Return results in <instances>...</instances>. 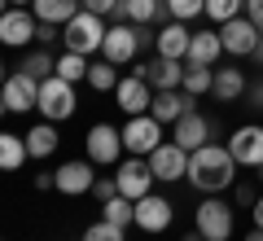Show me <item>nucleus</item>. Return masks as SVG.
Returning a JSON list of instances; mask_svg holds the SVG:
<instances>
[{"label":"nucleus","instance_id":"1","mask_svg":"<svg viewBox=\"0 0 263 241\" xmlns=\"http://www.w3.org/2000/svg\"><path fill=\"white\" fill-rule=\"evenodd\" d=\"M237 180V158L228 154V145H202L189 154V184L197 193H224Z\"/></svg>","mask_w":263,"mask_h":241},{"label":"nucleus","instance_id":"2","mask_svg":"<svg viewBox=\"0 0 263 241\" xmlns=\"http://www.w3.org/2000/svg\"><path fill=\"white\" fill-rule=\"evenodd\" d=\"M105 35H110L105 18H101V13H88V9H79L75 18H70V22L62 27V44H66V53H79V57L101 53Z\"/></svg>","mask_w":263,"mask_h":241},{"label":"nucleus","instance_id":"3","mask_svg":"<svg viewBox=\"0 0 263 241\" xmlns=\"http://www.w3.org/2000/svg\"><path fill=\"white\" fill-rule=\"evenodd\" d=\"M75 110H79V101H75V84H70V79L53 75V79H44V84H40V114H44L48 123L75 119Z\"/></svg>","mask_w":263,"mask_h":241},{"label":"nucleus","instance_id":"4","mask_svg":"<svg viewBox=\"0 0 263 241\" xmlns=\"http://www.w3.org/2000/svg\"><path fill=\"white\" fill-rule=\"evenodd\" d=\"M84 149H88V158H92L97 167H119L123 162V127H114V123H92L88 127V136H84Z\"/></svg>","mask_w":263,"mask_h":241},{"label":"nucleus","instance_id":"5","mask_svg":"<svg viewBox=\"0 0 263 241\" xmlns=\"http://www.w3.org/2000/svg\"><path fill=\"white\" fill-rule=\"evenodd\" d=\"M193 228L202 232L206 241H228L233 237V206L219 202L215 193L202 197V206H197V215H193Z\"/></svg>","mask_w":263,"mask_h":241},{"label":"nucleus","instance_id":"6","mask_svg":"<svg viewBox=\"0 0 263 241\" xmlns=\"http://www.w3.org/2000/svg\"><path fill=\"white\" fill-rule=\"evenodd\" d=\"M0 105L9 114H27V110H40V79L27 70H13L0 88Z\"/></svg>","mask_w":263,"mask_h":241},{"label":"nucleus","instance_id":"7","mask_svg":"<svg viewBox=\"0 0 263 241\" xmlns=\"http://www.w3.org/2000/svg\"><path fill=\"white\" fill-rule=\"evenodd\" d=\"M162 145V123L154 114H136V119L123 123V149L136 158H149L154 149Z\"/></svg>","mask_w":263,"mask_h":241},{"label":"nucleus","instance_id":"8","mask_svg":"<svg viewBox=\"0 0 263 241\" xmlns=\"http://www.w3.org/2000/svg\"><path fill=\"white\" fill-rule=\"evenodd\" d=\"M114 180H119V193L132 197V202H141L145 193H154V167H149V158H123L119 167H114Z\"/></svg>","mask_w":263,"mask_h":241},{"label":"nucleus","instance_id":"9","mask_svg":"<svg viewBox=\"0 0 263 241\" xmlns=\"http://www.w3.org/2000/svg\"><path fill=\"white\" fill-rule=\"evenodd\" d=\"M141 44H145V31L141 27H132V22H114L110 35H105V44H101V57H110L114 66H127V62H136Z\"/></svg>","mask_w":263,"mask_h":241},{"label":"nucleus","instance_id":"10","mask_svg":"<svg viewBox=\"0 0 263 241\" xmlns=\"http://www.w3.org/2000/svg\"><path fill=\"white\" fill-rule=\"evenodd\" d=\"M114 101H119V110L127 114V119H136V114H149V105H154V88H149V79L145 75H123L119 79V88H114Z\"/></svg>","mask_w":263,"mask_h":241},{"label":"nucleus","instance_id":"11","mask_svg":"<svg viewBox=\"0 0 263 241\" xmlns=\"http://www.w3.org/2000/svg\"><path fill=\"white\" fill-rule=\"evenodd\" d=\"M219 40H224V53H233V57H254V48L263 44V31L254 27L246 13H237L233 22L219 27Z\"/></svg>","mask_w":263,"mask_h":241},{"label":"nucleus","instance_id":"12","mask_svg":"<svg viewBox=\"0 0 263 241\" xmlns=\"http://www.w3.org/2000/svg\"><path fill=\"white\" fill-rule=\"evenodd\" d=\"M149 167H154V180H162V184L189 180V149H180L176 140H162L149 154Z\"/></svg>","mask_w":263,"mask_h":241},{"label":"nucleus","instance_id":"13","mask_svg":"<svg viewBox=\"0 0 263 241\" xmlns=\"http://www.w3.org/2000/svg\"><path fill=\"white\" fill-rule=\"evenodd\" d=\"M97 189V162L92 158H75V162H62L57 167V193L66 197H84Z\"/></svg>","mask_w":263,"mask_h":241},{"label":"nucleus","instance_id":"14","mask_svg":"<svg viewBox=\"0 0 263 241\" xmlns=\"http://www.w3.org/2000/svg\"><path fill=\"white\" fill-rule=\"evenodd\" d=\"M228 154L237 158V167H263V123H246L228 136Z\"/></svg>","mask_w":263,"mask_h":241},{"label":"nucleus","instance_id":"15","mask_svg":"<svg viewBox=\"0 0 263 241\" xmlns=\"http://www.w3.org/2000/svg\"><path fill=\"white\" fill-rule=\"evenodd\" d=\"M35 35H40L35 9H5V18H0V40L9 48H27Z\"/></svg>","mask_w":263,"mask_h":241},{"label":"nucleus","instance_id":"16","mask_svg":"<svg viewBox=\"0 0 263 241\" xmlns=\"http://www.w3.org/2000/svg\"><path fill=\"white\" fill-rule=\"evenodd\" d=\"M184 70H189V62H176V57H154V62L136 66V75H145V79H149L154 92H171V88H184Z\"/></svg>","mask_w":263,"mask_h":241},{"label":"nucleus","instance_id":"17","mask_svg":"<svg viewBox=\"0 0 263 241\" xmlns=\"http://www.w3.org/2000/svg\"><path fill=\"white\" fill-rule=\"evenodd\" d=\"M171 202L167 197H158V193H145L141 202H136V228L141 232H167L171 228Z\"/></svg>","mask_w":263,"mask_h":241},{"label":"nucleus","instance_id":"18","mask_svg":"<svg viewBox=\"0 0 263 241\" xmlns=\"http://www.w3.org/2000/svg\"><path fill=\"white\" fill-rule=\"evenodd\" d=\"M193 101H197V97H189L184 88H171V92H154V105H149V114L162 123V127H167V123L176 127V123L184 119L189 110H193Z\"/></svg>","mask_w":263,"mask_h":241},{"label":"nucleus","instance_id":"19","mask_svg":"<svg viewBox=\"0 0 263 241\" xmlns=\"http://www.w3.org/2000/svg\"><path fill=\"white\" fill-rule=\"evenodd\" d=\"M211 119H202V110H189L184 119L176 123V127H171V140H176L180 149H189V154H193V149H202L206 145V136H211Z\"/></svg>","mask_w":263,"mask_h":241},{"label":"nucleus","instance_id":"20","mask_svg":"<svg viewBox=\"0 0 263 241\" xmlns=\"http://www.w3.org/2000/svg\"><path fill=\"white\" fill-rule=\"evenodd\" d=\"M189 44H193V31H189L184 22H176V18H171L167 27L154 35V48H158V57H176V62H184V57H189Z\"/></svg>","mask_w":263,"mask_h":241},{"label":"nucleus","instance_id":"21","mask_svg":"<svg viewBox=\"0 0 263 241\" xmlns=\"http://www.w3.org/2000/svg\"><path fill=\"white\" fill-rule=\"evenodd\" d=\"M167 0H119L110 18L114 22H132V27H145V22H158Z\"/></svg>","mask_w":263,"mask_h":241},{"label":"nucleus","instance_id":"22","mask_svg":"<svg viewBox=\"0 0 263 241\" xmlns=\"http://www.w3.org/2000/svg\"><path fill=\"white\" fill-rule=\"evenodd\" d=\"M219 57H224V40H219V27H215V31H211V27L193 31V44H189V57H184V62H189V66H215Z\"/></svg>","mask_w":263,"mask_h":241},{"label":"nucleus","instance_id":"23","mask_svg":"<svg viewBox=\"0 0 263 241\" xmlns=\"http://www.w3.org/2000/svg\"><path fill=\"white\" fill-rule=\"evenodd\" d=\"M57 140H62V136H57V123H35V127H31L27 132V149H31V158H35V162H44V158H53L57 154Z\"/></svg>","mask_w":263,"mask_h":241},{"label":"nucleus","instance_id":"24","mask_svg":"<svg viewBox=\"0 0 263 241\" xmlns=\"http://www.w3.org/2000/svg\"><path fill=\"white\" fill-rule=\"evenodd\" d=\"M31 9H35V18H40V22H53V27H66V22H70L79 9H84V0H35Z\"/></svg>","mask_w":263,"mask_h":241},{"label":"nucleus","instance_id":"25","mask_svg":"<svg viewBox=\"0 0 263 241\" xmlns=\"http://www.w3.org/2000/svg\"><path fill=\"white\" fill-rule=\"evenodd\" d=\"M27 158H31L27 136H13V132H5V136H0V167H5V171L27 167Z\"/></svg>","mask_w":263,"mask_h":241},{"label":"nucleus","instance_id":"26","mask_svg":"<svg viewBox=\"0 0 263 241\" xmlns=\"http://www.w3.org/2000/svg\"><path fill=\"white\" fill-rule=\"evenodd\" d=\"M119 66L110 62V57H97V62H88V84H92V92H114L119 88Z\"/></svg>","mask_w":263,"mask_h":241},{"label":"nucleus","instance_id":"27","mask_svg":"<svg viewBox=\"0 0 263 241\" xmlns=\"http://www.w3.org/2000/svg\"><path fill=\"white\" fill-rule=\"evenodd\" d=\"M246 75L237 70V66H224V70H215V97L219 101H237V97H246Z\"/></svg>","mask_w":263,"mask_h":241},{"label":"nucleus","instance_id":"28","mask_svg":"<svg viewBox=\"0 0 263 241\" xmlns=\"http://www.w3.org/2000/svg\"><path fill=\"white\" fill-rule=\"evenodd\" d=\"M184 92L189 97L215 92V66H189V70H184Z\"/></svg>","mask_w":263,"mask_h":241},{"label":"nucleus","instance_id":"29","mask_svg":"<svg viewBox=\"0 0 263 241\" xmlns=\"http://www.w3.org/2000/svg\"><path fill=\"white\" fill-rule=\"evenodd\" d=\"M101 219L119 224V228H127V224H136V202L132 197H110V202H101Z\"/></svg>","mask_w":263,"mask_h":241},{"label":"nucleus","instance_id":"30","mask_svg":"<svg viewBox=\"0 0 263 241\" xmlns=\"http://www.w3.org/2000/svg\"><path fill=\"white\" fill-rule=\"evenodd\" d=\"M18 70H27V75H35L40 84H44V79H53V75H57V57H48L44 48H35V53H27V62H22Z\"/></svg>","mask_w":263,"mask_h":241},{"label":"nucleus","instance_id":"31","mask_svg":"<svg viewBox=\"0 0 263 241\" xmlns=\"http://www.w3.org/2000/svg\"><path fill=\"white\" fill-rule=\"evenodd\" d=\"M241 9H246V0H206V18L215 22V27L233 22V18H237Z\"/></svg>","mask_w":263,"mask_h":241},{"label":"nucleus","instance_id":"32","mask_svg":"<svg viewBox=\"0 0 263 241\" xmlns=\"http://www.w3.org/2000/svg\"><path fill=\"white\" fill-rule=\"evenodd\" d=\"M57 75H62V79H70V84L88 79V57H79V53H62V57H57Z\"/></svg>","mask_w":263,"mask_h":241},{"label":"nucleus","instance_id":"33","mask_svg":"<svg viewBox=\"0 0 263 241\" xmlns=\"http://www.w3.org/2000/svg\"><path fill=\"white\" fill-rule=\"evenodd\" d=\"M167 13H171L176 22L202 18V13H206V0H167Z\"/></svg>","mask_w":263,"mask_h":241},{"label":"nucleus","instance_id":"34","mask_svg":"<svg viewBox=\"0 0 263 241\" xmlns=\"http://www.w3.org/2000/svg\"><path fill=\"white\" fill-rule=\"evenodd\" d=\"M84 241H123V228L110 224V219H101V224H92V228L84 232Z\"/></svg>","mask_w":263,"mask_h":241},{"label":"nucleus","instance_id":"35","mask_svg":"<svg viewBox=\"0 0 263 241\" xmlns=\"http://www.w3.org/2000/svg\"><path fill=\"white\" fill-rule=\"evenodd\" d=\"M92 193H97V202H110V197H119V180H97V189H92Z\"/></svg>","mask_w":263,"mask_h":241},{"label":"nucleus","instance_id":"36","mask_svg":"<svg viewBox=\"0 0 263 241\" xmlns=\"http://www.w3.org/2000/svg\"><path fill=\"white\" fill-rule=\"evenodd\" d=\"M114 5H119V0H84V9H88V13H101V18H110Z\"/></svg>","mask_w":263,"mask_h":241},{"label":"nucleus","instance_id":"37","mask_svg":"<svg viewBox=\"0 0 263 241\" xmlns=\"http://www.w3.org/2000/svg\"><path fill=\"white\" fill-rule=\"evenodd\" d=\"M246 18H250L254 27L263 31V0H246Z\"/></svg>","mask_w":263,"mask_h":241},{"label":"nucleus","instance_id":"38","mask_svg":"<svg viewBox=\"0 0 263 241\" xmlns=\"http://www.w3.org/2000/svg\"><path fill=\"white\" fill-rule=\"evenodd\" d=\"M40 44H48V40H57V27H53V22H40Z\"/></svg>","mask_w":263,"mask_h":241},{"label":"nucleus","instance_id":"39","mask_svg":"<svg viewBox=\"0 0 263 241\" xmlns=\"http://www.w3.org/2000/svg\"><path fill=\"white\" fill-rule=\"evenodd\" d=\"M237 202H246V206H254L259 197H254V189H246V184H237Z\"/></svg>","mask_w":263,"mask_h":241},{"label":"nucleus","instance_id":"40","mask_svg":"<svg viewBox=\"0 0 263 241\" xmlns=\"http://www.w3.org/2000/svg\"><path fill=\"white\" fill-rule=\"evenodd\" d=\"M246 92H250V105H259V110H263V79L254 88H246Z\"/></svg>","mask_w":263,"mask_h":241},{"label":"nucleus","instance_id":"41","mask_svg":"<svg viewBox=\"0 0 263 241\" xmlns=\"http://www.w3.org/2000/svg\"><path fill=\"white\" fill-rule=\"evenodd\" d=\"M250 215H254V228H263V193H259V202L250 206Z\"/></svg>","mask_w":263,"mask_h":241},{"label":"nucleus","instance_id":"42","mask_svg":"<svg viewBox=\"0 0 263 241\" xmlns=\"http://www.w3.org/2000/svg\"><path fill=\"white\" fill-rule=\"evenodd\" d=\"M5 5H9V9H31L35 0H5Z\"/></svg>","mask_w":263,"mask_h":241},{"label":"nucleus","instance_id":"43","mask_svg":"<svg viewBox=\"0 0 263 241\" xmlns=\"http://www.w3.org/2000/svg\"><path fill=\"white\" fill-rule=\"evenodd\" d=\"M184 241H206V237H202V232H197V228H193V232H189V237H184Z\"/></svg>","mask_w":263,"mask_h":241},{"label":"nucleus","instance_id":"44","mask_svg":"<svg viewBox=\"0 0 263 241\" xmlns=\"http://www.w3.org/2000/svg\"><path fill=\"white\" fill-rule=\"evenodd\" d=\"M246 241H263V228H254V232H250V237H246Z\"/></svg>","mask_w":263,"mask_h":241},{"label":"nucleus","instance_id":"45","mask_svg":"<svg viewBox=\"0 0 263 241\" xmlns=\"http://www.w3.org/2000/svg\"><path fill=\"white\" fill-rule=\"evenodd\" d=\"M254 62H263V44H259V48H254Z\"/></svg>","mask_w":263,"mask_h":241},{"label":"nucleus","instance_id":"46","mask_svg":"<svg viewBox=\"0 0 263 241\" xmlns=\"http://www.w3.org/2000/svg\"><path fill=\"white\" fill-rule=\"evenodd\" d=\"M259 184H263V167H259Z\"/></svg>","mask_w":263,"mask_h":241}]
</instances>
